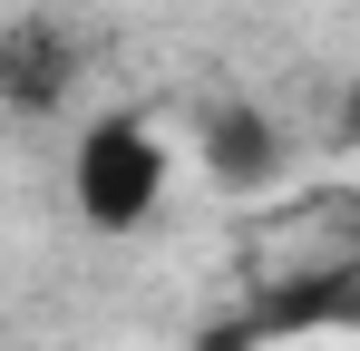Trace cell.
Returning <instances> with one entry per match:
<instances>
[{
	"label": "cell",
	"instance_id": "cell-1",
	"mask_svg": "<svg viewBox=\"0 0 360 351\" xmlns=\"http://www.w3.org/2000/svg\"><path fill=\"white\" fill-rule=\"evenodd\" d=\"M166 176H176L166 137L136 108H108V117H88L78 147H68V205H78L88 234H136V225H156Z\"/></svg>",
	"mask_w": 360,
	"mask_h": 351
},
{
	"label": "cell",
	"instance_id": "cell-2",
	"mask_svg": "<svg viewBox=\"0 0 360 351\" xmlns=\"http://www.w3.org/2000/svg\"><path fill=\"white\" fill-rule=\"evenodd\" d=\"M68 88H78V39H68L59 20H10L0 30V108L10 117H49L68 108Z\"/></svg>",
	"mask_w": 360,
	"mask_h": 351
},
{
	"label": "cell",
	"instance_id": "cell-3",
	"mask_svg": "<svg viewBox=\"0 0 360 351\" xmlns=\"http://www.w3.org/2000/svg\"><path fill=\"white\" fill-rule=\"evenodd\" d=\"M205 166H214V185H263V176L283 166V137H273V117L253 108V98H224V108H205Z\"/></svg>",
	"mask_w": 360,
	"mask_h": 351
}]
</instances>
